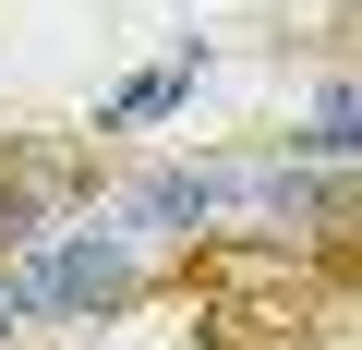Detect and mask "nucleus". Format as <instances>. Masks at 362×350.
Masks as SVG:
<instances>
[{
  "label": "nucleus",
  "mask_w": 362,
  "mask_h": 350,
  "mask_svg": "<svg viewBox=\"0 0 362 350\" xmlns=\"http://www.w3.org/2000/svg\"><path fill=\"white\" fill-rule=\"evenodd\" d=\"M206 73H218V37H169L133 85H109V97H97V133H157V121H181Z\"/></svg>",
  "instance_id": "nucleus-3"
},
{
  "label": "nucleus",
  "mask_w": 362,
  "mask_h": 350,
  "mask_svg": "<svg viewBox=\"0 0 362 350\" xmlns=\"http://www.w3.org/2000/svg\"><path fill=\"white\" fill-rule=\"evenodd\" d=\"M0 278H13V302H25V326H37V338H85V326H109V314H133V302H145L157 254L85 206V218H61L49 242L0 254Z\"/></svg>",
  "instance_id": "nucleus-1"
},
{
  "label": "nucleus",
  "mask_w": 362,
  "mask_h": 350,
  "mask_svg": "<svg viewBox=\"0 0 362 350\" xmlns=\"http://www.w3.org/2000/svg\"><path fill=\"white\" fill-rule=\"evenodd\" d=\"M278 145H290V157H314V169H350V157H362V85L326 61V73H314V97H302V133H278Z\"/></svg>",
  "instance_id": "nucleus-4"
},
{
  "label": "nucleus",
  "mask_w": 362,
  "mask_h": 350,
  "mask_svg": "<svg viewBox=\"0 0 362 350\" xmlns=\"http://www.w3.org/2000/svg\"><path fill=\"white\" fill-rule=\"evenodd\" d=\"M206 206L218 230H266V242H326L350 206V169H314L290 145H218L206 157Z\"/></svg>",
  "instance_id": "nucleus-2"
},
{
  "label": "nucleus",
  "mask_w": 362,
  "mask_h": 350,
  "mask_svg": "<svg viewBox=\"0 0 362 350\" xmlns=\"http://www.w3.org/2000/svg\"><path fill=\"white\" fill-rule=\"evenodd\" d=\"M0 350H37V326H25V302H13V278H0Z\"/></svg>",
  "instance_id": "nucleus-5"
}]
</instances>
